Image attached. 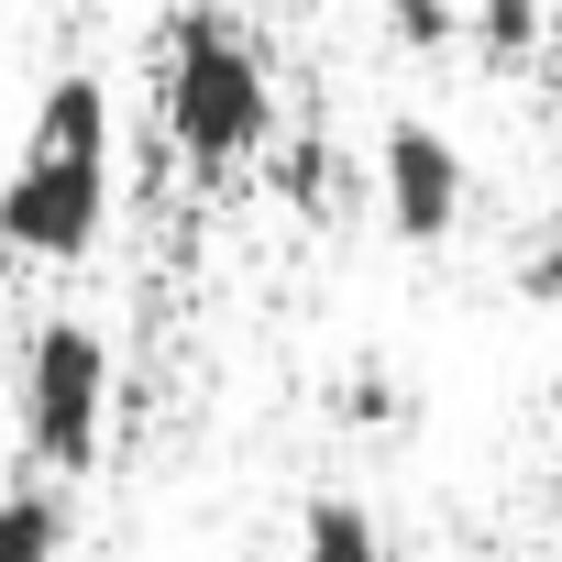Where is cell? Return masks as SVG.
<instances>
[{"label":"cell","instance_id":"obj_1","mask_svg":"<svg viewBox=\"0 0 562 562\" xmlns=\"http://www.w3.org/2000/svg\"><path fill=\"white\" fill-rule=\"evenodd\" d=\"M100 221H111V89L89 67H67L34 100L23 166L0 177V254H23V265H89Z\"/></svg>","mask_w":562,"mask_h":562},{"label":"cell","instance_id":"obj_2","mask_svg":"<svg viewBox=\"0 0 562 562\" xmlns=\"http://www.w3.org/2000/svg\"><path fill=\"white\" fill-rule=\"evenodd\" d=\"M166 133L210 188L243 177L276 144V78H265V45L243 34L232 0H177V23H166Z\"/></svg>","mask_w":562,"mask_h":562},{"label":"cell","instance_id":"obj_3","mask_svg":"<svg viewBox=\"0 0 562 562\" xmlns=\"http://www.w3.org/2000/svg\"><path fill=\"white\" fill-rule=\"evenodd\" d=\"M100 441H111V342L56 310L23 342V452L34 474H89Z\"/></svg>","mask_w":562,"mask_h":562},{"label":"cell","instance_id":"obj_4","mask_svg":"<svg viewBox=\"0 0 562 562\" xmlns=\"http://www.w3.org/2000/svg\"><path fill=\"white\" fill-rule=\"evenodd\" d=\"M375 199H386V232H397V243H452V221H463L474 177H463V155H452V133H441V122L397 111V122H386V144H375Z\"/></svg>","mask_w":562,"mask_h":562},{"label":"cell","instance_id":"obj_5","mask_svg":"<svg viewBox=\"0 0 562 562\" xmlns=\"http://www.w3.org/2000/svg\"><path fill=\"white\" fill-rule=\"evenodd\" d=\"M299 562H397V551H386V529H375L353 496H310V518H299Z\"/></svg>","mask_w":562,"mask_h":562},{"label":"cell","instance_id":"obj_6","mask_svg":"<svg viewBox=\"0 0 562 562\" xmlns=\"http://www.w3.org/2000/svg\"><path fill=\"white\" fill-rule=\"evenodd\" d=\"M67 551V496L56 485H12L0 496V562H56Z\"/></svg>","mask_w":562,"mask_h":562},{"label":"cell","instance_id":"obj_7","mask_svg":"<svg viewBox=\"0 0 562 562\" xmlns=\"http://www.w3.org/2000/svg\"><path fill=\"white\" fill-rule=\"evenodd\" d=\"M474 45L507 67V56H529L540 45V0H474Z\"/></svg>","mask_w":562,"mask_h":562},{"label":"cell","instance_id":"obj_8","mask_svg":"<svg viewBox=\"0 0 562 562\" xmlns=\"http://www.w3.org/2000/svg\"><path fill=\"white\" fill-rule=\"evenodd\" d=\"M375 12H386V34H397V45H419V56L463 34V12H452V0H375Z\"/></svg>","mask_w":562,"mask_h":562},{"label":"cell","instance_id":"obj_9","mask_svg":"<svg viewBox=\"0 0 562 562\" xmlns=\"http://www.w3.org/2000/svg\"><path fill=\"white\" fill-rule=\"evenodd\" d=\"M276 177H288V199H299L310 221H321V210H331V188H342V166H331L321 144H299V155H288V166H276Z\"/></svg>","mask_w":562,"mask_h":562},{"label":"cell","instance_id":"obj_10","mask_svg":"<svg viewBox=\"0 0 562 562\" xmlns=\"http://www.w3.org/2000/svg\"><path fill=\"white\" fill-rule=\"evenodd\" d=\"M518 299H540V310H562V243H540V254L518 265Z\"/></svg>","mask_w":562,"mask_h":562},{"label":"cell","instance_id":"obj_11","mask_svg":"<svg viewBox=\"0 0 562 562\" xmlns=\"http://www.w3.org/2000/svg\"><path fill=\"white\" fill-rule=\"evenodd\" d=\"M551 122H562V56H551Z\"/></svg>","mask_w":562,"mask_h":562}]
</instances>
